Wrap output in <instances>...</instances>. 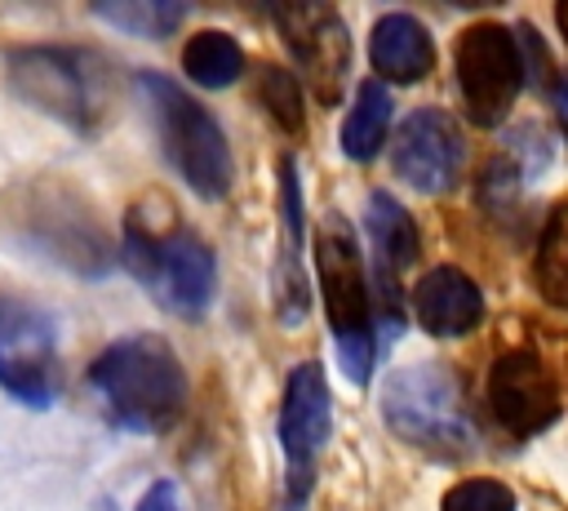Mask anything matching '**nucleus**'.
I'll return each mask as SVG.
<instances>
[{"label":"nucleus","instance_id":"obj_1","mask_svg":"<svg viewBox=\"0 0 568 511\" xmlns=\"http://www.w3.org/2000/svg\"><path fill=\"white\" fill-rule=\"evenodd\" d=\"M89 391L98 395L106 422L155 435L182 418L191 382L178 351L160 333H129L102 347V355L89 364Z\"/></svg>","mask_w":568,"mask_h":511},{"label":"nucleus","instance_id":"obj_2","mask_svg":"<svg viewBox=\"0 0 568 511\" xmlns=\"http://www.w3.org/2000/svg\"><path fill=\"white\" fill-rule=\"evenodd\" d=\"M124 267L129 275L173 315H204V307L213 302L217 289V262L213 249L173 218V209L164 200H155V209H129L124 213Z\"/></svg>","mask_w":568,"mask_h":511},{"label":"nucleus","instance_id":"obj_3","mask_svg":"<svg viewBox=\"0 0 568 511\" xmlns=\"http://www.w3.org/2000/svg\"><path fill=\"white\" fill-rule=\"evenodd\" d=\"M4 71H9V89L27 107L62 120L75 133H93L111 116L115 76H111V58L98 49L27 44L4 58Z\"/></svg>","mask_w":568,"mask_h":511},{"label":"nucleus","instance_id":"obj_4","mask_svg":"<svg viewBox=\"0 0 568 511\" xmlns=\"http://www.w3.org/2000/svg\"><path fill=\"white\" fill-rule=\"evenodd\" d=\"M315 271L328 307V329L337 342V364L346 369L351 382H368L377 360V320H373L377 307L355 227L342 213H324L315 227Z\"/></svg>","mask_w":568,"mask_h":511},{"label":"nucleus","instance_id":"obj_5","mask_svg":"<svg viewBox=\"0 0 568 511\" xmlns=\"http://www.w3.org/2000/svg\"><path fill=\"white\" fill-rule=\"evenodd\" d=\"M138 93L155 120L164 160L178 169V178L200 196V200H222L231 191L235 164H231V142L209 107H200L182 84H173L160 71L138 76Z\"/></svg>","mask_w":568,"mask_h":511},{"label":"nucleus","instance_id":"obj_6","mask_svg":"<svg viewBox=\"0 0 568 511\" xmlns=\"http://www.w3.org/2000/svg\"><path fill=\"white\" fill-rule=\"evenodd\" d=\"M382 418L399 440L435 458H466L479 444L462 378L448 364L395 369L382 387Z\"/></svg>","mask_w":568,"mask_h":511},{"label":"nucleus","instance_id":"obj_7","mask_svg":"<svg viewBox=\"0 0 568 511\" xmlns=\"http://www.w3.org/2000/svg\"><path fill=\"white\" fill-rule=\"evenodd\" d=\"M0 387L27 409H49L58 400L53 315L18 293H0Z\"/></svg>","mask_w":568,"mask_h":511},{"label":"nucleus","instance_id":"obj_8","mask_svg":"<svg viewBox=\"0 0 568 511\" xmlns=\"http://www.w3.org/2000/svg\"><path fill=\"white\" fill-rule=\"evenodd\" d=\"M524 49H519V36L510 27H497V22H479V27H466L462 40H457V84H462V98L470 107V120L493 129L506 120V111L515 107L519 89H524Z\"/></svg>","mask_w":568,"mask_h":511},{"label":"nucleus","instance_id":"obj_9","mask_svg":"<svg viewBox=\"0 0 568 511\" xmlns=\"http://www.w3.org/2000/svg\"><path fill=\"white\" fill-rule=\"evenodd\" d=\"M18 227L31 249L44 258H58L62 267L80 275H102L111 267V244L102 227L93 222V209L71 200L58 187H36L18 196Z\"/></svg>","mask_w":568,"mask_h":511},{"label":"nucleus","instance_id":"obj_10","mask_svg":"<svg viewBox=\"0 0 568 511\" xmlns=\"http://www.w3.org/2000/svg\"><path fill=\"white\" fill-rule=\"evenodd\" d=\"M328 427H333V400H328V378L315 360L297 364L284 382V404H280V444L288 458L284 484H288V502L302 507L311 498L315 484V462L320 449L328 444Z\"/></svg>","mask_w":568,"mask_h":511},{"label":"nucleus","instance_id":"obj_11","mask_svg":"<svg viewBox=\"0 0 568 511\" xmlns=\"http://www.w3.org/2000/svg\"><path fill=\"white\" fill-rule=\"evenodd\" d=\"M271 22L280 27L302 80L311 84V93L333 107L342 98V84H346V71H351V36H346V22L337 9L328 4H275L271 9Z\"/></svg>","mask_w":568,"mask_h":511},{"label":"nucleus","instance_id":"obj_12","mask_svg":"<svg viewBox=\"0 0 568 511\" xmlns=\"http://www.w3.org/2000/svg\"><path fill=\"white\" fill-rule=\"evenodd\" d=\"M488 413L510 435H537L559 418V387L546 360L528 347H510L488 369Z\"/></svg>","mask_w":568,"mask_h":511},{"label":"nucleus","instance_id":"obj_13","mask_svg":"<svg viewBox=\"0 0 568 511\" xmlns=\"http://www.w3.org/2000/svg\"><path fill=\"white\" fill-rule=\"evenodd\" d=\"M395 173L426 191V196H439L448 191L457 178H462V164H466V138L457 129V120L439 107H417L399 133H395Z\"/></svg>","mask_w":568,"mask_h":511},{"label":"nucleus","instance_id":"obj_14","mask_svg":"<svg viewBox=\"0 0 568 511\" xmlns=\"http://www.w3.org/2000/svg\"><path fill=\"white\" fill-rule=\"evenodd\" d=\"M364 227H368V244H373V307L382 311L390 333H399V320H404L399 275L417 258L422 236H417V222L408 218V209L390 191H368Z\"/></svg>","mask_w":568,"mask_h":511},{"label":"nucleus","instance_id":"obj_15","mask_svg":"<svg viewBox=\"0 0 568 511\" xmlns=\"http://www.w3.org/2000/svg\"><path fill=\"white\" fill-rule=\"evenodd\" d=\"M413 315L435 338H462L484 320V293L466 271L435 267L413 284Z\"/></svg>","mask_w":568,"mask_h":511},{"label":"nucleus","instance_id":"obj_16","mask_svg":"<svg viewBox=\"0 0 568 511\" xmlns=\"http://www.w3.org/2000/svg\"><path fill=\"white\" fill-rule=\"evenodd\" d=\"M280 213H284V249L275 262V311L280 324H302L311 311V289H306V271H302V182H297V164L293 156L280 160Z\"/></svg>","mask_w":568,"mask_h":511},{"label":"nucleus","instance_id":"obj_17","mask_svg":"<svg viewBox=\"0 0 568 511\" xmlns=\"http://www.w3.org/2000/svg\"><path fill=\"white\" fill-rule=\"evenodd\" d=\"M368 62L382 80H395V84H417L430 67H435V44H430V31L413 18V13H382L373 22V36H368Z\"/></svg>","mask_w":568,"mask_h":511},{"label":"nucleus","instance_id":"obj_18","mask_svg":"<svg viewBox=\"0 0 568 511\" xmlns=\"http://www.w3.org/2000/svg\"><path fill=\"white\" fill-rule=\"evenodd\" d=\"M386 129H390V93L377 80H364L342 120V151L351 160H373L386 142Z\"/></svg>","mask_w":568,"mask_h":511},{"label":"nucleus","instance_id":"obj_19","mask_svg":"<svg viewBox=\"0 0 568 511\" xmlns=\"http://www.w3.org/2000/svg\"><path fill=\"white\" fill-rule=\"evenodd\" d=\"M182 67H186V76H191L195 84H204V89H226V84H235L240 71H244V49H240L235 36L209 27V31H195V36L186 40Z\"/></svg>","mask_w":568,"mask_h":511},{"label":"nucleus","instance_id":"obj_20","mask_svg":"<svg viewBox=\"0 0 568 511\" xmlns=\"http://www.w3.org/2000/svg\"><path fill=\"white\" fill-rule=\"evenodd\" d=\"M532 275H537V293L568 311V200H559L537 236V258H532Z\"/></svg>","mask_w":568,"mask_h":511},{"label":"nucleus","instance_id":"obj_21","mask_svg":"<svg viewBox=\"0 0 568 511\" xmlns=\"http://www.w3.org/2000/svg\"><path fill=\"white\" fill-rule=\"evenodd\" d=\"M93 13L129 36H142V40H164L182 18L186 9L182 4H169V0H124V4H93Z\"/></svg>","mask_w":568,"mask_h":511},{"label":"nucleus","instance_id":"obj_22","mask_svg":"<svg viewBox=\"0 0 568 511\" xmlns=\"http://www.w3.org/2000/svg\"><path fill=\"white\" fill-rule=\"evenodd\" d=\"M257 102L262 111L284 129V133H302L306 116H302V80L284 67H262L257 71Z\"/></svg>","mask_w":568,"mask_h":511},{"label":"nucleus","instance_id":"obj_23","mask_svg":"<svg viewBox=\"0 0 568 511\" xmlns=\"http://www.w3.org/2000/svg\"><path fill=\"white\" fill-rule=\"evenodd\" d=\"M524 187H528L524 169H519L506 151H497V156L484 164V173H479L475 200H479L484 209H493V213H506L510 204H519V191H524Z\"/></svg>","mask_w":568,"mask_h":511},{"label":"nucleus","instance_id":"obj_24","mask_svg":"<svg viewBox=\"0 0 568 511\" xmlns=\"http://www.w3.org/2000/svg\"><path fill=\"white\" fill-rule=\"evenodd\" d=\"M439 511H515V493L493 475H470L439 498Z\"/></svg>","mask_w":568,"mask_h":511},{"label":"nucleus","instance_id":"obj_25","mask_svg":"<svg viewBox=\"0 0 568 511\" xmlns=\"http://www.w3.org/2000/svg\"><path fill=\"white\" fill-rule=\"evenodd\" d=\"M519 169H524V178L528 182H537V173H546L550 169V138L537 129V124H515V133H506V147H501Z\"/></svg>","mask_w":568,"mask_h":511},{"label":"nucleus","instance_id":"obj_26","mask_svg":"<svg viewBox=\"0 0 568 511\" xmlns=\"http://www.w3.org/2000/svg\"><path fill=\"white\" fill-rule=\"evenodd\" d=\"M138 511H182V502H178V484H173V480H155V484L142 493Z\"/></svg>","mask_w":568,"mask_h":511},{"label":"nucleus","instance_id":"obj_27","mask_svg":"<svg viewBox=\"0 0 568 511\" xmlns=\"http://www.w3.org/2000/svg\"><path fill=\"white\" fill-rule=\"evenodd\" d=\"M546 93H550L555 120H559V129H564V138H568V71H559V76L546 84Z\"/></svg>","mask_w":568,"mask_h":511},{"label":"nucleus","instance_id":"obj_28","mask_svg":"<svg viewBox=\"0 0 568 511\" xmlns=\"http://www.w3.org/2000/svg\"><path fill=\"white\" fill-rule=\"evenodd\" d=\"M555 22H559V31H564V40H568V0L555 9Z\"/></svg>","mask_w":568,"mask_h":511}]
</instances>
